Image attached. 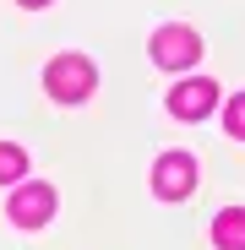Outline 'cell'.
I'll list each match as a JSON object with an SVG mask.
<instances>
[{"label": "cell", "mask_w": 245, "mask_h": 250, "mask_svg": "<svg viewBox=\"0 0 245 250\" xmlns=\"http://www.w3.org/2000/svg\"><path fill=\"white\" fill-rule=\"evenodd\" d=\"M93 60L88 55H55L49 65H44V87H49V98L55 104H82L93 93Z\"/></svg>", "instance_id": "6da1fadb"}, {"label": "cell", "mask_w": 245, "mask_h": 250, "mask_svg": "<svg viewBox=\"0 0 245 250\" xmlns=\"http://www.w3.org/2000/svg\"><path fill=\"white\" fill-rule=\"evenodd\" d=\"M196 55H201V38H196L191 27L175 22V27H158V33H153V60H158L163 71H180V65H191Z\"/></svg>", "instance_id": "7a4b0ae2"}, {"label": "cell", "mask_w": 245, "mask_h": 250, "mask_svg": "<svg viewBox=\"0 0 245 250\" xmlns=\"http://www.w3.org/2000/svg\"><path fill=\"white\" fill-rule=\"evenodd\" d=\"M191 185H196V163L185 152H163L158 169H153V190L163 201H180V196H191Z\"/></svg>", "instance_id": "3957f363"}, {"label": "cell", "mask_w": 245, "mask_h": 250, "mask_svg": "<svg viewBox=\"0 0 245 250\" xmlns=\"http://www.w3.org/2000/svg\"><path fill=\"white\" fill-rule=\"evenodd\" d=\"M49 212H55V190L49 185H17L11 190V218L22 229H44Z\"/></svg>", "instance_id": "277c9868"}, {"label": "cell", "mask_w": 245, "mask_h": 250, "mask_svg": "<svg viewBox=\"0 0 245 250\" xmlns=\"http://www.w3.org/2000/svg\"><path fill=\"white\" fill-rule=\"evenodd\" d=\"M213 104H218V87H213L207 76L180 82V87L169 93V109H175L180 120H207V114H213Z\"/></svg>", "instance_id": "5b68a950"}, {"label": "cell", "mask_w": 245, "mask_h": 250, "mask_svg": "<svg viewBox=\"0 0 245 250\" xmlns=\"http://www.w3.org/2000/svg\"><path fill=\"white\" fill-rule=\"evenodd\" d=\"M213 245L218 250H245V207H223L213 218Z\"/></svg>", "instance_id": "8992f818"}, {"label": "cell", "mask_w": 245, "mask_h": 250, "mask_svg": "<svg viewBox=\"0 0 245 250\" xmlns=\"http://www.w3.org/2000/svg\"><path fill=\"white\" fill-rule=\"evenodd\" d=\"M27 174V152L11 147V142H0V185H17Z\"/></svg>", "instance_id": "52a82bcc"}, {"label": "cell", "mask_w": 245, "mask_h": 250, "mask_svg": "<svg viewBox=\"0 0 245 250\" xmlns=\"http://www.w3.org/2000/svg\"><path fill=\"white\" fill-rule=\"evenodd\" d=\"M223 125H229V136H240V142H245V93H240V98H229Z\"/></svg>", "instance_id": "ba28073f"}, {"label": "cell", "mask_w": 245, "mask_h": 250, "mask_svg": "<svg viewBox=\"0 0 245 250\" xmlns=\"http://www.w3.org/2000/svg\"><path fill=\"white\" fill-rule=\"evenodd\" d=\"M22 6H49V0H22Z\"/></svg>", "instance_id": "9c48e42d"}]
</instances>
